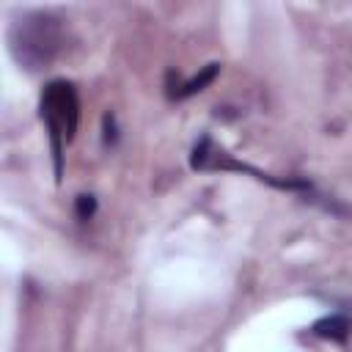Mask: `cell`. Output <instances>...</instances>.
<instances>
[{"label": "cell", "mask_w": 352, "mask_h": 352, "mask_svg": "<svg viewBox=\"0 0 352 352\" xmlns=\"http://www.w3.org/2000/svg\"><path fill=\"white\" fill-rule=\"evenodd\" d=\"M63 47L66 28L63 19L52 11H22L8 25V50L14 60L28 72L47 69Z\"/></svg>", "instance_id": "cell-1"}, {"label": "cell", "mask_w": 352, "mask_h": 352, "mask_svg": "<svg viewBox=\"0 0 352 352\" xmlns=\"http://www.w3.org/2000/svg\"><path fill=\"white\" fill-rule=\"evenodd\" d=\"M41 121L47 124V135H50V146H52V160H55V179L60 182V170H63V148L66 143L74 140L77 132V121H80V99H77V88L69 80H50L41 91Z\"/></svg>", "instance_id": "cell-2"}, {"label": "cell", "mask_w": 352, "mask_h": 352, "mask_svg": "<svg viewBox=\"0 0 352 352\" xmlns=\"http://www.w3.org/2000/svg\"><path fill=\"white\" fill-rule=\"evenodd\" d=\"M190 165H192L195 170H234V173H250L253 179L267 182V184H272V187H278V190H292V192H302V195H311V192H314L311 182H305V179H275V176H270V173H264V170H258V168H253V165H248V162L234 160V157H231L226 148H220L209 135H204V138L192 146Z\"/></svg>", "instance_id": "cell-3"}, {"label": "cell", "mask_w": 352, "mask_h": 352, "mask_svg": "<svg viewBox=\"0 0 352 352\" xmlns=\"http://www.w3.org/2000/svg\"><path fill=\"white\" fill-rule=\"evenodd\" d=\"M217 74H220V63H206V66H204L198 74H192L190 80H182V82H176V85H168V96H170V99H187V96L204 91Z\"/></svg>", "instance_id": "cell-4"}, {"label": "cell", "mask_w": 352, "mask_h": 352, "mask_svg": "<svg viewBox=\"0 0 352 352\" xmlns=\"http://www.w3.org/2000/svg\"><path fill=\"white\" fill-rule=\"evenodd\" d=\"M311 333L316 338H327V341H344L349 336V319L341 316V314H330V316H322L319 322L311 324Z\"/></svg>", "instance_id": "cell-5"}, {"label": "cell", "mask_w": 352, "mask_h": 352, "mask_svg": "<svg viewBox=\"0 0 352 352\" xmlns=\"http://www.w3.org/2000/svg\"><path fill=\"white\" fill-rule=\"evenodd\" d=\"M74 212H77L80 220H91L94 212H96V198H94V195H77V201H74Z\"/></svg>", "instance_id": "cell-6"}, {"label": "cell", "mask_w": 352, "mask_h": 352, "mask_svg": "<svg viewBox=\"0 0 352 352\" xmlns=\"http://www.w3.org/2000/svg\"><path fill=\"white\" fill-rule=\"evenodd\" d=\"M104 143H116V118L113 113H104Z\"/></svg>", "instance_id": "cell-7"}]
</instances>
